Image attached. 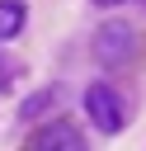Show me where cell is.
I'll return each instance as SVG.
<instances>
[{
    "mask_svg": "<svg viewBox=\"0 0 146 151\" xmlns=\"http://www.w3.org/2000/svg\"><path fill=\"white\" fill-rule=\"evenodd\" d=\"M89 5H99V9H108V5H122V0H89Z\"/></svg>",
    "mask_w": 146,
    "mask_h": 151,
    "instance_id": "8992f818",
    "label": "cell"
},
{
    "mask_svg": "<svg viewBox=\"0 0 146 151\" xmlns=\"http://www.w3.org/2000/svg\"><path fill=\"white\" fill-rule=\"evenodd\" d=\"M24 24H28V5H24V0H0V42L19 38Z\"/></svg>",
    "mask_w": 146,
    "mask_h": 151,
    "instance_id": "277c9868",
    "label": "cell"
},
{
    "mask_svg": "<svg viewBox=\"0 0 146 151\" xmlns=\"http://www.w3.org/2000/svg\"><path fill=\"white\" fill-rule=\"evenodd\" d=\"M89 47H94V57L104 61V66H127L137 52H141V42H137V28H127V24H99V33L89 38Z\"/></svg>",
    "mask_w": 146,
    "mask_h": 151,
    "instance_id": "6da1fadb",
    "label": "cell"
},
{
    "mask_svg": "<svg viewBox=\"0 0 146 151\" xmlns=\"http://www.w3.org/2000/svg\"><path fill=\"white\" fill-rule=\"evenodd\" d=\"M24 151H85V137H80V127L75 123H47V127H38L33 137H28V146Z\"/></svg>",
    "mask_w": 146,
    "mask_h": 151,
    "instance_id": "3957f363",
    "label": "cell"
},
{
    "mask_svg": "<svg viewBox=\"0 0 146 151\" xmlns=\"http://www.w3.org/2000/svg\"><path fill=\"white\" fill-rule=\"evenodd\" d=\"M57 104H61V90H57V85H52V90H38L33 99H24V104H19V118H42V113H47V109H57Z\"/></svg>",
    "mask_w": 146,
    "mask_h": 151,
    "instance_id": "5b68a950",
    "label": "cell"
},
{
    "mask_svg": "<svg viewBox=\"0 0 146 151\" xmlns=\"http://www.w3.org/2000/svg\"><path fill=\"white\" fill-rule=\"evenodd\" d=\"M85 113L99 132H122V123H127V104L118 99L113 85H89L85 90Z\"/></svg>",
    "mask_w": 146,
    "mask_h": 151,
    "instance_id": "7a4b0ae2",
    "label": "cell"
}]
</instances>
